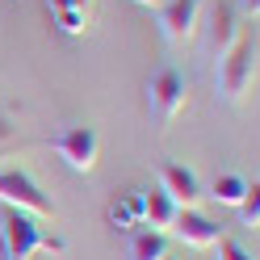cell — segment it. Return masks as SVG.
Listing matches in <instances>:
<instances>
[{
    "label": "cell",
    "mask_w": 260,
    "mask_h": 260,
    "mask_svg": "<svg viewBox=\"0 0 260 260\" xmlns=\"http://www.w3.org/2000/svg\"><path fill=\"white\" fill-rule=\"evenodd\" d=\"M38 252H55L63 256L68 243L46 235L34 214H21V210H9L0 214V260H34Z\"/></svg>",
    "instance_id": "obj_1"
},
{
    "label": "cell",
    "mask_w": 260,
    "mask_h": 260,
    "mask_svg": "<svg viewBox=\"0 0 260 260\" xmlns=\"http://www.w3.org/2000/svg\"><path fill=\"white\" fill-rule=\"evenodd\" d=\"M0 202L34 218H55V202L42 193V185L25 168H0Z\"/></svg>",
    "instance_id": "obj_2"
},
{
    "label": "cell",
    "mask_w": 260,
    "mask_h": 260,
    "mask_svg": "<svg viewBox=\"0 0 260 260\" xmlns=\"http://www.w3.org/2000/svg\"><path fill=\"white\" fill-rule=\"evenodd\" d=\"M256 80V46L248 38H235L226 51L218 55V92L226 101H239Z\"/></svg>",
    "instance_id": "obj_3"
},
{
    "label": "cell",
    "mask_w": 260,
    "mask_h": 260,
    "mask_svg": "<svg viewBox=\"0 0 260 260\" xmlns=\"http://www.w3.org/2000/svg\"><path fill=\"white\" fill-rule=\"evenodd\" d=\"M51 151H55L72 172H92L101 143H96V130H92V126H63L59 135L51 139Z\"/></svg>",
    "instance_id": "obj_4"
},
{
    "label": "cell",
    "mask_w": 260,
    "mask_h": 260,
    "mask_svg": "<svg viewBox=\"0 0 260 260\" xmlns=\"http://www.w3.org/2000/svg\"><path fill=\"white\" fill-rule=\"evenodd\" d=\"M185 80H181V72H172V68H164L155 80H151V88H147V101H151V109H155V118L159 122H172L176 113L185 109Z\"/></svg>",
    "instance_id": "obj_5"
},
{
    "label": "cell",
    "mask_w": 260,
    "mask_h": 260,
    "mask_svg": "<svg viewBox=\"0 0 260 260\" xmlns=\"http://www.w3.org/2000/svg\"><path fill=\"white\" fill-rule=\"evenodd\" d=\"M159 189H164L181 210H198V202L206 198L198 172L185 168V164H164V168H159Z\"/></svg>",
    "instance_id": "obj_6"
},
{
    "label": "cell",
    "mask_w": 260,
    "mask_h": 260,
    "mask_svg": "<svg viewBox=\"0 0 260 260\" xmlns=\"http://www.w3.org/2000/svg\"><path fill=\"white\" fill-rule=\"evenodd\" d=\"M172 235L185 243V248H214V243L222 239V226L214 218H206L202 210H181L172 222Z\"/></svg>",
    "instance_id": "obj_7"
},
{
    "label": "cell",
    "mask_w": 260,
    "mask_h": 260,
    "mask_svg": "<svg viewBox=\"0 0 260 260\" xmlns=\"http://www.w3.org/2000/svg\"><path fill=\"white\" fill-rule=\"evenodd\" d=\"M198 13H202V0H168L159 9V25H164L168 42H189L198 34Z\"/></svg>",
    "instance_id": "obj_8"
},
{
    "label": "cell",
    "mask_w": 260,
    "mask_h": 260,
    "mask_svg": "<svg viewBox=\"0 0 260 260\" xmlns=\"http://www.w3.org/2000/svg\"><path fill=\"white\" fill-rule=\"evenodd\" d=\"M176 214H181V206H176L164 189L143 193V226H147V231L168 235V231H172V222H176Z\"/></svg>",
    "instance_id": "obj_9"
},
{
    "label": "cell",
    "mask_w": 260,
    "mask_h": 260,
    "mask_svg": "<svg viewBox=\"0 0 260 260\" xmlns=\"http://www.w3.org/2000/svg\"><path fill=\"white\" fill-rule=\"evenodd\" d=\"M239 38V25H235V13L231 9H226V5H218L214 9V25H210V55H222L226 51V46H231Z\"/></svg>",
    "instance_id": "obj_10"
},
{
    "label": "cell",
    "mask_w": 260,
    "mask_h": 260,
    "mask_svg": "<svg viewBox=\"0 0 260 260\" xmlns=\"http://www.w3.org/2000/svg\"><path fill=\"white\" fill-rule=\"evenodd\" d=\"M109 222L118 226V231H135V226H143V193H126L122 202L109 206Z\"/></svg>",
    "instance_id": "obj_11"
},
{
    "label": "cell",
    "mask_w": 260,
    "mask_h": 260,
    "mask_svg": "<svg viewBox=\"0 0 260 260\" xmlns=\"http://www.w3.org/2000/svg\"><path fill=\"white\" fill-rule=\"evenodd\" d=\"M159 256H168V239L159 235V231H135L130 235V260H159Z\"/></svg>",
    "instance_id": "obj_12"
},
{
    "label": "cell",
    "mask_w": 260,
    "mask_h": 260,
    "mask_svg": "<svg viewBox=\"0 0 260 260\" xmlns=\"http://www.w3.org/2000/svg\"><path fill=\"white\" fill-rule=\"evenodd\" d=\"M243 193H248V181H243V176H235V172H226V176H218V181L210 185L206 198H214L218 206H239Z\"/></svg>",
    "instance_id": "obj_13"
},
{
    "label": "cell",
    "mask_w": 260,
    "mask_h": 260,
    "mask_svg": "<svg viewBox=\"0 0 260 260\" xmlns=\"http://www.w3.org/2000/svg\"><path fill=\"white\" fill-rule=\"evenodd\" d=\"M235 210H239L243 226H256V222H260V185H248V193H243V202H239Z\"/></svg>",
    "instance_id": "obj_14"
},
{
    "label": "cell",
    "mask_w": 260,
    "mask_h": 260,
    "mask_svg": "<svg viewBox=\"0 0 260 260\" xmlns=\"http://www.w3.org/2000/svg\"><path fill=\"white\" fill-rule=\"evenodd\" d=\"M55 21H59L63 34H84L88 29V13L84 9H63V13H55Z\"/></svg>",
    "instance_id": "obj_15"
},
{
    "label": "cell",
    "mask_w": 260,
    "mask_h": 260,
    "mask_svg": "<svg viewBox=\"0 0 260 260\" xmlns=\"http://www.w3.org/2000/svg\"><path fill=\"white\" fill-rule=\"evenodd\" d=\"M214 248H218V260H256L248 248H239V243H235V239H226V235L214 243Z\"/></svg>",
    "instance_id": "obj_16"
},
{
    "label": "cell",
    "mask_w": 260,
    "mask_h": 260,
    "mask_svg": "<svg viewBox=\"0 0 260 260\" xmlns=\"http://www.w3.org/2000/svg\"><path fill=\"white\" fill-rule=\"evenodd\" d=\"M63 9H80L76 0H51V13H63Z\"/></svg>",
    "instance_id": "obj_17"
},
{
    "label": "cell",
    "mask_w": 260,
    "mask_h": 260,
    "mask_svg": "<svg viewBox=\"0 0 260 260\" xmlns=\"http://www.w3.org/2000/svg\"><path fill=\"white\" fill-rule=\"evenodd\" d=\"M243 9H248L252 17H256V13H260V0H243Z\"/></svg>",
    "instance_id": "obj_18"
},
{
    "label": "cell",
    "mask_w": 260,
    "mask_h": 260,
    "mask_svg": "<svg viewBox=\"0 0 260 260\" xmlns=\"http://www.w3.org/2000/svg\"><path fill=\"white\" fill-rule=\"evenodd\" d=\"M135 5H147V9H155V5H164V0H135Z\"/></svg>",
    "instance_id": "obj_19"
},
{
    "label": "cell",
    "mask_w": 260,
    "mask_h": 260,
    "mask_svg": "<svg viewBox=\"0 0 260 260\" xmlns=\"http://www.w3.org/2000/svg\"><path fill=\"white\" fill-rule=\"evenodd\" d=\"M76 5H80V9H88V0H76Z\"/></svg>",
    "instance_id": "obj_20"
},
{
    "label": "cell",
    "mask_w": 260,
    "mask_h": 260,
    "mask_svg": "<svg viewBox=\"0 0 260 260\" xmlns=\"http://www.w3.org/2000/svg\"><path fill=\"white\" fill-rule=\"evenodd\" d=\"M159 260H172V256H159Z\"/></svg>",
    "instance_id": "obj_21"
}]
</instances>
